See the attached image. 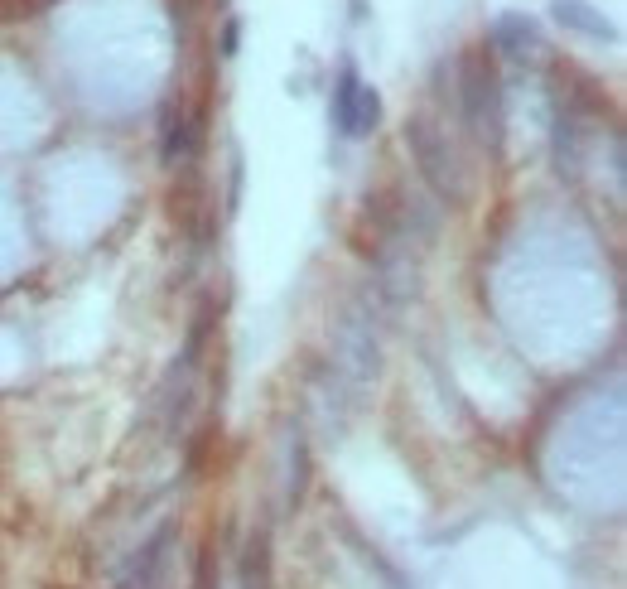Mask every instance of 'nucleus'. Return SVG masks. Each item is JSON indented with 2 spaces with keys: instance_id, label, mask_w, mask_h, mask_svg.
Instances as JSON below:
<instances>
[{
  "instance_id": "1",
  "label": "nucleus",
  "mask_w": 627,
  "mask_h": 589,
  "mask_svg": "<svg viewBox=\"0 0 627 589\" xmlns=\"http://www.w3.org/2000/svg\"><path fill=\"white\" fill-rule=\"evenodd\" d=\"M464 102H468V121L483 131V136H497V78L483 63H468L464 68Z\"/></svg>"
},
{
  "instance_id": "2",
  "label": "nucleus",
  "mask_w": 627,
  "mask_h": 589,
  "mask_svg": "<svg viewBox=\"0 0 627 589\" xmlns=\"http://www.w3.org/2000/svg\"><path fill=\"white\" fill-rule=\"evenodd\" d=\"M492 44L502 49V54H536L541 49V29L531 25L526 15H517V10H507V15H497L492 20Z\"/></svg>"
},
{
  "instance_id": "3",
  "label": "nucleus",
  "mask_w": 627,
  "mask_h": 589,
  "mask_svg": "<svg viewBox=\"0 0 627 589\" xmlns=\"http://www.w3.org/2000/svg\"><path fill=\"white\" fill-rule=\"evenodd\" d=\"M550 10H555V20L565 29H579V34H589V39H613L618 29L603 20V10H594L589 0H550Z\"/></svg>"
},
{
  "instance_id": "4",
  "label": "nucleus",
  "mask_w": 627,
  "mask_h": 589,
  "mask_svg": "<svg viewBox=\"0 0 627 589\" xmlns=\"http://www.w3.org/2000/svg\"><path fill=\"white\" fill-rule=\"evenodd\" d=\"M357 87H362L357 68H353V63H343V73H338V87H333V121H338V131H343V136L353 131V102H357Z\"/></svg>"
},
{
  "instance_id": "5",
  "label": "nucleus",
  "mask_w": 627,
  "mask_h": 589,
  "mask_svg": "<svg viewBox=\"0 0 627 589\" xmlns=\"http://www.w3.org/2000/svg\"><path fill=\"white\" fill-rule=\"evenodd\" d=\"M377 116H382V97H377V87H357L353 131H348V136H367V131L377 126Z\"/></svg>"
},
{
  "instance_id": "6",
  "label": "nucleus",
  "mask_w": 627,
  "mask_h": 589,
  "mask_svg": "<svg viewBox=\"0 0 627 589\" xmlns=\"http://www.w3.org/2000/svg\"><path fill=\"white\" fill-rule=\"evenodd\" d=\"M237 49H242V20L232 15V20L222 25V58H237Z\"/></svg>"
}]
</instances>
